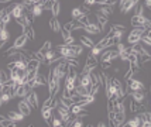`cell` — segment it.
<instances>
[{
  "label": "cell",
  "mask_w": 151,
  "mask_h": 127,
  "mask_svg": "<svg viewBox=\"0 0 151 127\" xmlns=\"http://www.w3.org/2000/svg\"><path fill=\"white\" fill-rule=\"evenodd\" d=\"M17 107H19L20 113H23L24 116H28V114L31 113V106L28 105V102H27L26 99H21V100L19 102V105H17Z\"/></svg>",
  "instance_id": "6"
},
{
  "label": "cell",
  "mask_w": 151,
  "mask_h": 127,
  "mask_svg": "<svg viewBox=\"0 0 151 127\" xmlns=\"http://www.w3.org/2000/svg\"><path fill=\"white\" fill-rule=\"evenodd\" d=\"M110 51H112V50H106V51L102 52V55H100V62H110V61H112Z\"/></svg>",
  "instance_id": "31"
},
{
  "label": "cell",
  "mask_w": 151,
  "mask_h": 127,
  "mask_svg": "<svg viewBox=\"0 0 151 127\" xmlns=\"http://www.w3.org/2000/svg\"><path fill=\"white\" fill-rule=\"evenodd\" d=\"M99 14H102V16H105V17H110V14H112V7L110 6H105V4H100L98 10H96Z\"/></svg>",
  "instance_id": "17"
},
{
  "label": "cell",
  "mask_w": 151,
  "mask_h": 127,
  "mask_svg": "<svg viewBox=\"0 0 151 127\" xmlns=\"http://www.w3.org/2000/svg\"><path fill=\"white\" fill-rule=\"evenodd\" d=\"M30 57H31V58H34V60L40 61L41 64H45V62H47L45 57H44V54H41L40 51H35V52H31V51H30Z\"/></svg>",
  "instance_id": "21"
},
{
  "label": "cell",
  "mask_w": 151,
  "mask_h": 127,
  "mask_svg": "<svg viewBox=\"0 0 151 127\" xmlns=\"http://www.w3.org/2000/svg\"><path fill=\"white\" fill-rule=\"evenodd\" d=\"M81 44L83 45V47H88V48H92L95 45V42H93L89 37H86V35H82L81 37Z\"/></svg>",
  "instance_id": "25"
},
{
  "label": "cell",
  "mask_w": 151,
  "mask_h": 127,
  "mask_svg": "<svg viewBox=\"0 0 151 127\" xmlns=\"http://www.w3.org/2000/svg\"><path fill=\"white\" fill-rule=\"evenodd\" d=\"M130 95H132V99L134 102H137V103H143L145 99V93L144 90H133V92H130Z\"/></svg>",
  "instance_id": "11"
},
{
  "label": "cell",
  "mask_w": 151,
  "mask_h": 127,
  "mask_svg": "<svg viewBox=\"0 0 151 127\" xmlns=\"http://www.w3.org/2000/svg\"><path fill=\"white\" fill-rule=\"evenodd\" d=\"M78 21L82 24V26H88V24L91 23V21H89V16H88V14H82V16L78 19Z\"/></svg>",
  "instance_id": "37"
},
{
  "label": "cell",
  "mask_w": 151,
  "mask_h": 127,
  "mask_svg": "<svg viewBox=\"0 0 151 127\" xmlns=\"http://www.w3.org/2000/svg\"><path fill=\"white\" fill-rule=\"evenodd\" d=\"M23 33L27 35L28 40H35V31H34V28L31 26H27L26 28H23Z\"/></svg>",
  "instance_id": "20"
},
{
  "label": "cell",
  "mask_w": 151,
  "mask_h": 127,
  "mask_svg": "<svg viewBox=\"0 0 151 127\" xmlns=\"http://www.w3.org/2000/svg\"><path fill=\"white\" fill-rule=\"evenodd\" d=\"M50 28L52 30L54 33H59V31H61V28H62V27H61V23L58 21L57 17H52V19L50 20Z\"/></svg>",
  "instance_id": "16"
},
{
  "label": "cell",
  "mask_w": 151,
  "mask_h": 127,
  "mask_svg": "<svg viewBox=\"0 0 151 127\" xmlns=\"http://www.w3.org/2000/svg\"><path fill=\"white\" fill-rule=\"evenodd\" d=\"M71 14H72V17H73V20H78L79 17L82 16V11L79 10V7H75L72 11H71Z\"/></svg>",
  "instance_id": "40"
},
{
  "label": "cell",
  "mask_w": 151,
  "mask_h": 127,
  "mask_svg": "<svg viewBox=\"0 0 151 127\" xmlns=\"http://www.w3.org/2000/svg\"><path fill=\"white\" fill-rule=\"evenodd\" d=\"M107 41H109V37L106 35L105 38H103V40H100V41H99V42L96 44V45H98V47L100 48V50H105V48H107Z\"/></svg>",
  "instance_id": "38"
},
{
  "label": "cell",
  "mask_w": 151,
  "mask_h": 127,
  "mask_svg": "<svg viewBox=\"0 0 151 127\" xmlns=\"http://www.w3.org/2000/svg\"><path fill=\"white\" fill-rule=\"evenodd\" d=\"M27 35L24 33L21 34V35H19L16 40H14V44H13V47L12 48H14V50H20V48H23L24 45H26V42H27Z\"/></svg>",
  "instance_id": "9"
},
{
  "label": "cell",
  "mask_w": 151,
  "mask_h": 127,
  "mask_svg": "<svg viewBox=\"0 0 151 127\" xmlns=\"http://www.w3.org/2000/svg\"><path fill=\"white\" fill-rule=\"evenodd\" d=\"M44 55H45L47 62H50V61H52L54 58H57V57H58V55H57V51H54L52 48H51V50H48V51H47Z\"/></svg>",
  "instance_id": "34"
},
{
  "label": "cell",
  "mask_w": 151,
  "mask_h": 127,
  "mask_svg": "<svg viewBox=\"0 0 151 127\" xmlns=\"http://www.w3.org/2000/svg\"><path fill=\"white\" fill-rule=\"evenodd\" d=\"M4 119H6V117H4V116H1V114H0V123H1V121L4 120Z\"/></svg>",
  "instance_id": "56"
},
{
  "label": "cell",
  "mask_w": 151,
  "mask_h": 127,
  "mask_svg": "<svg viewBox=\"0 0 151 127\" xmlns=\"http://www.w3.org/2000/svg\"><path fill=\"white\" fill-rule=\"evenodd\" d=\"M9 1H12V0H0V3H9Z\"/></svg>",
  "instance_id": "57"
},
{
  "label": "cell",
  "mask_w": 151,
  "mask_h": 127,
  "mask_svg": "<svg viewBox=\"0 0 151 127\" xmlns=\"http://www.w3.org/2000/svg\"><path fill=\"white\" fill-rule=\"evenodd\" d=\"M40 65H41V62H40V61L31 58V60L27 62V69H38Z\"/></svg>",
  "instance_id": "30"
},
{
  "label": "cell",
  "mask_w": 151,
  "mask_h": 127,
  "mask_svg": "<svg viewBox=\"0 0 151 127\" xmlns=\"http://www.w3.org/2000/svg\"><path fill=\"white\" fill-rule=\"evenodd\" d=\"M34 82H35V86H42V85H47V83H48V80L45 79V76H44V75H40V74L35 75Z\"/></svg>",
  "instance_id": "22"
},
{
  "label": "cell",
  "mask_w": 151,
  "mask_h": 127,
  "mask_svg": "<svg viewBox=\"0 0 151 127\" xmlns=\"http://www.w3.org/2000/svg\"><path fill=\"white\" fill-rule=\"evenodd\" d=\"M59 10H61V3L58 0H55L52 3V7H51V11H52V17H58Z\"/></svg>",
  "instance_id": "28"
},
{
  "label": "cell",
  "mask_w": 151,
  "mask_h": 127,
  "mask_svg": "<svg viewBox=\"0 0 151 127\" xmlns=\"http://www.w3.org/2000/svg\"><path fill=\"white\" fill-rule=\"evenodd\" d=\"M98 64H99L98 58H96L95 55H92V54H89V55H88V60H86V65L96 68V67H98Z\"/></svg>",
  "instance_id": "26"
},
{
  "label": "cell",
  "mask_w": 151,
  "mask_h": 127,
  "mask_svg": "<svg viewBox=\"0 0 151 127\" xmlns=\"http://www.w3.org/2000/svg\"><path fill=\"white\" fill-rule=\"evenodd\" d=\"M71 47H72V50L75 51V52L78 54V57L81 55V54L83 52V45L81 44V45H76V44H71Z\"/></svg>",
  "instance_id": "39"
},
{
  "label": "cell",
  "mask_w": 151,
  "mask_h": 127,
  "mask_svg": "<svg viewBox=\"0 0 151 127\" xmlns=\"http://www.w3.org/2000/svg\"><path fill=\"white\" fill-rule=\"evenodd\" d=\"M134 74H136V72H134V71H133L132 68H130V69H129V71L126 72V75H124V80L132 79V78H133V75H134Z\"/></svg>",
  "instance_id": "48"
},
{
  "label": "cell",
  "mask_w": 151,
  "mask_h": 127,
  "mask_svg": "<svg viewBox=\"0 0 151 127\" xmlns=\"http://www.w3.org/2000/svg\"><path fill=\"white\" fill-rule=\"evenodd\" d=\"M79 85L92 89V83H91V74H81V78H79Z\"/></svg>",
  "instance_id": "14"
},
{
  "label": "cell",
  "mask_w": 151,
  "mask_h": 127,
  "mask_svg": "<svg viewBox=\"0 0 151 127\" xmlns=\"http://www.w3.org/2000/svg\"><path fill=\"white\" fill-rule=\"evenodd\" d=\"M117 3V0H106L105 1V6H110V7H113L114 4Z\"/></svg>",
  "instance_id": "52"
},
{
  "label": "cell",
  "mask_w": 151,
  "mask_h": 127,
  "mask_svg": "<svg viewBox=\"0 0 151 127\" xmlns=\"http://www.w3.org/2000/svg\"><path fill=\"white\" fill-rule=\"evenodd\" d=\"M51 48H52V42H51V41H45V42L42 44L41 50H40V52H41V54H45L47 51H48V50H51ZM44 57H45V55H44Z\"/></svg>",
  "instance_id": "35"
},
{
  "label": "cell",
  "mask_w": 151,
  "mask_h": 127,
  "mask_svg": "<svg viewBox=\"0 0 151 127\" xmlns=\"http://www.w3.org/2000/svg\"><path fill=\"white\" fill-rule=\"evenodd\" d=\"M95 16H96V19H98V23H99V27H100V30H103L106 27V24H107V17H105V16H102V14H99L98 11L95 13Z\"/></svg>",
  "instance_id": "19"
},
{
  "label": "cell",
  "mask_w": 151,
  "mask_h": 127,
  "mask_svg": "<svg viewBox=\"0 0 151 127\" xmlns=\"http://www.w3.org/2000/svg\"><path fill=\"white\" fill-rule=\"evenodd\" d=\"M144 6H147V9L151 7V0H144Z\"/></svg>",
  "instance_id": "53"
},
{
  "label": "cell",
  "mask_w": 151,
  "mask_h": 127,
  "mask_svg": "<svg viewBox=\"0 0 151 127\" xmlns=\"http://www.w3.org/2000/svg\"><path fill=\"white\" fill-rule=\"evenodd\" d=\"M127 1H129V0H120V7L123 6V4H124V3H127Z\"/></svg>",
  "instance_id": "55"
},
{
  "label": "cell",
  "mask_w": 151,
  "mask_h": 127,
  "mask_svg": "<svg viewBox=\"0 0 151 127\" xmlns=\"http://www.w3.org/2000/svg\"><path fill=\"white\" fill-rule=\"evenodd\" d=\"M52 3H54V1H51V0H47L45 3H44V10H51Z\"/></svg>",
  "instance_id": "49"
},
{
  "label": "cell",
  "mask_w": 151,
  "mask_h": 127,
  "mask_svg": "<svg viewBox=\"0 0 151 127\" xmlns=\"http://www.w3.org/2000/svg\"><path fill=\"white\" fill-rule=\"evenodd\" d=\"M23 4H24V7H26L27 10H30V9L35 4V1H34V0H23Z\"/></svg>",
  "instance_id": "45"
},
{
  "label": "cell",
  "mask_w": 151,
  "mask_h": 127,
  "mask_svg": "<svg viewBox=\"0 0 151 127\" xmlns=\"http://www.w3.org/2000/svg\"><path fill=\"white\" fill-rule=\"evenodd\" d=\"M141 124V120H140V117L136 116V117H133L132 120H129L126 124H122V126H130V127H138Z\"/></svg>",
  "instance_id": "29"
},
{
  "label": "cell",
  "mask_w": 151,
  "mask_h": 127,
  "mask_svg": "<svg viewBox=\"0 0 151 127\" xmlns=\"http://www.w3.org/2000/svg\"><path fill=\"white\" fill-rule=\"evenodd\" d=\"M112 28L114 30V31H122V33H124L126 31V27L122 26V24H113Z\"/></svg>",
  "instance_id": "46"
},
{
  "label": "cell",
  "mask_w": 151,
  "mask_h": 127,
  "mask_svg": "<svg viewBox=\"0 0 151 127\" xmlns=\"http://www.w3.org/2000/svg\"><path fill=\"white\" fill-rule=\"evenodd\" d=\"M69 126L72 127H82L83 126V123H82V120H81V117H76V119H73L72 121H71V124Z\"/></svg>",
  "instance_id": "43"
},
{
  "label": "cell",
  "mask_w": 151,
  "mask_h": 127,
  "mask_svg": "<svg viewBox=\"0 0 151 127\" xmlns=\"http://www.w3.org/2000/svg\"><path fill=\"white\" fill-rule=\"evenodd\" d=\"M24 16H26V20H27V23H28V26H31V23H33V20H34L33 13H31L30 10H27L26 13H24Z\"/></svg>",
  "instance_id": "42"
},
{
  "label": "cell",
  "mask_w": 151,
  "mask_h": 127,
  "mask_svg": "<svg viewBox=\"0 0 151 127\" xmlns=\"http://www.w3.org/2000/svg\"><path fill=\"white\" fill-rule=\"evenodd\" d=\"M75 92H76V95L78 96H81V98H85V96H89L91 93V89L86 86H82V85H75Z\"/></svg>",
  "instance_id": "12"
},
{
  "label": "cell",
  "mask_w": 151,
  "mask_h": 127,
  "mask_svg": "<svg viewBox=\"0 0 151 127\" xmlns=\"http://www.w3.org/2000/svg\"><path fill=\"white\" fill-rule=\"evenodd\" d=\"M26 100L28 102V105L31 106V109H37L38 107V96H37V93L34 90H31L30 93L27 95Z\"/></svg>",
  "instance_id": "7"
},
{
  "label": "cell",
  "mask_w": 151,
  "mask_h": 127,
  "mask_svg": "<svg viewBox=\"0 0 151 127\" xmlns=\"http://www.w3.org/2000/svg\"><path fill=\"white\" fill-rule=\"evenodd\" d=\"M79 10L82 11V14H89V7L85 6V4H83V6H81V7H79Z\"/></svg>",
  "instance_id": "51"
},
{
  "label": "cell",
  "mask_w": 151,
  "mask_h": 127,
  "mask_svg": "<svg viewBox=\"0 0 151 127\" xmlns=\"http://www.w3.org/2000/svg\"><path fill=\"white\" fill-rule=\"evenodd\" d=\"M145 28L144 27H134V30H133L132 33L129 34V37H127V42L129 44H138L140 40H141V34L144 31Z\"/></svg>",
  "instance_id": "2"
},
{
  "label": "cell",
  "mask_w": 151,
  "mask_h": 127,
  "mask_svg": "<svg viewBox=\"0 0 151 127\" xmlns=\"http://www.w3.org/2000/svg\"><path fill=\"white\" fill-rule=\"evenodd\" d=\"M69 110H71V114H73L75 117H86L88 116V110L83 106H79L76 103H73L72 106L69 107Z\"/></svg>",
  "instance_id": "3"
},
{
  "label": "cell",
  "mask_w": 151,
  "mask_h": 127,
  "mask_svg": "<svg viewBox=\"0 0 151 127\" xmlns=\"http://www.w3.org/2000/svg\"><path fill=\"white\" fill-rule=\"evenodd\" d=\"M133 27H144V28H150L151 27V20L150 19H145L144 16H138V14H134L130 20Z\"/></svg>",
  "instance_id": "1"
},
{
  "label": "cell",
  "mask_w": 151,
  "mask_h": 127,
  "mask_svg": "<svg viewBox=\"0 0 151 127\" xmlns=\"http://www.w3.org/2000/svg\"><path fill=\"white\" fill-rule=\"evenodd\" d=\"M59 103L62 105V106H65V107H69L73 105V100L71 99V98H64V96H61V99H59Z\"/></svg>",
  "instance_id": "33"
},
{
  "label": "cell",
  "mask_w": 151,
  "mask_h": 127,
  "mask_svg": "<svg viewBox=\"0 0 151 127\" xmlns=\"http://www.w3.org/2000/svg\"><path fill=\"white\" fill-rule=\"evenodd\" d=\"M75 80L73 78H71V76H68L66 75L65 76V89H68V90H73L75 89Z\"/></svg>",
  "instance_id": "23"
},
{
  "label": "cell",
  "mask_w": 151,
  "mask_h": 127,
  "mask_svg": "<svg viewBox=\"0 0 151 127\" xmlns=\"http://www.w3.org/2000/svg\"><path fill=\"white\" fill-rule=\"evenodd\" d=\"M100 52H102V50H100L98 45H93V47L91 48V54H92V55H95V57H99V55H100Z\"/></svg>",
  "instance_id": "44"
},
{
  "label": "cell",
  "mask_w": 151,
  "mask_h": 127,
  "mask_svg": "<svg viewBox=\"0 0 151 127\" xmlns=\"http://www.w3.org/2000/svg\"><path fill=\"white\" fill-rule=\"evenodd\" d=\"M124 119H126V112H114V120L117 121L120 126L124 123Z\"/></svg>",
  "instance_id": "27"
},
{
  "label": "cell",
  "mask_w": 151,
  "mask_h": 127,
  "mask_svg": "<svg viewBox=\"0 0 151 127\" xmlns=\"http://www.w3.org/2000/svg\"><path fill=\"white\" fill-rule=\"evenodd\" d=\"M24 117H26V116H24L23 113H20V112H13V110H12V112L7 113V119L16 121V123H17V121H23L24 120Z\"/></svg>",
  "instance_id": "15"
},
{
  "label": "cell",
  "mask_w": 151,
  "mask_h": 127,
  "mask_svg": "<svg viewBox=\"0 0 151 127\" xmlns=\"http://www.w3.org/2000/svg\"><path fill=\"white\" fill-rule=\"evenodd\" d=\"M66 64H68V65H69V67H79V62L78 61H76V58H66Z\"/></svg>",
  "instance_id": "41"
},
{
  "label": "cell",
  "mask_w": 151,
  "mask_h": 127,
  "mask_svg": "<svg viewBox=\"0 0 151 127\" xmlns=\"http://www.w3.org/2000/svg\"><path fill=\"white\" fill-rule=\"evenodd\" d=\"M98 126H99V127H105L106 124L103 123V121H99V123H98Z\"/></svg>",
  "instance_id": "54"
},
{
  "label": "cell",
  "mask_w": 151,
  "mask_h": 127,
  "mask_svg": "<svg viewBox=\"0 0 151 127\" xmlns=\"http://www.w3.org/2000/svg\"><path fill=\"white\" fill-rule=\"evenodd\" d=\"M27 11V9L24 7V4L23 3H14L13 7H12V17H14V19H19V17H21L23 14Z\"/></svg>",
  "instance_id": "4"
},
{
  "label": "cell",
  "mask_w": 151,
  "mask_h": 127,
  "mask_svg": "<svg viewBox=\"0 0 151 127\" xmlns=\"http://www.w3.org/2000/svg\"><path fill=\"white\" fill-rule=\"evenodd\" d=\"M10 99H12V96H10L9 92H1L0 93V106L1 105H6L7 102H10Z\"/></svg>",
  "instance_id": "32"
},
{
  "label": "cell",
  "mask_w": 151,
  "mask_h": 127,
  "mask_svg": "<svg viewBox=\"0 0 151 127\" xmlns=\"http://www.w3.org/2000/svg\"><path fill=\"white\" fill-rule=\"evenodd\" d=\"M52 107H42L41 109V114H42V119L45 121H48L51 117H52Z\"/></svg>",
  "instance_id": "18"
},
{
  "label": "cell",
  "mask_w": 151,
  "mask_h": 127,
  "mask_svg": "<svg viewBox=\"0 0 151 127\" xmlns=\"http://www.w3.org/2000/svg\"><path fill=\"white\" fill-rule=\"evenodd\" d=\"M33 89L28 86V85H19L17 86V89H16V96H19V98H26L27 95L30 93Z\"/></svg>",
  "instance_id": "8"
},
{
  "label": "cell",
  "mask_w": 151,
  "mask_h": 127,
  "mask_svg": "<svg viewBox=\"0 0 151 127\" xmlns=\"http://www.w3.org/2000/svg\"><path fill=\"white\" fill-rule=\"evenodd\" d=\"M85 30L86 33H89V34H95V35H98V34L102 33V30H100V27L98 26V24H95V23H89L88 26H85Z\"/></svg>",
  "instance_id": "13"
},
{
  "label": "cell",
  "mask_w": 151,
  "mask_h": 127,
  "mask_svg": "<svg viewBox=\"0 0 151 127\" xmlns=\"http://www.w3.org/2000/svg\"><path fill=\"white\" fill-rule=\"evenodd\" d=\"M9 37H10V34H9V31H7V28H1V30H0V41L7 42Z\"/></svg>",
  "instance_id": "36"
},
{
  "label": "cell",
  "mask_w": 151,
  "mask_h": 127,
  "mask_svg": "<svg viewBox=\"0 0 151 127\" xmlns=\"http://www.w3.org/2000/svg\"><path fill=\"white\" fill-rule=\"evenodd\" d=\"M134 6H136V4L133 3L132 0H129L127 3H124L123 6L120 7V11H122V13H123V14H126V13H129V11H130L132 9H134Z\"/></svg>",
  "instance_id": "24"
},
{
  "label": "cell",
  "mask_w": 151,
  "mask_h": 127,
  "mask_svg": "<svg viewBox=\"0 0 151 127\" xmlns=\"http://www.w3.org/2000/svg\"><path fill=\"white\" fill-rule=\"evenodd\" d=\"M127 82V88H129V90L130 92H133V90H144L145 86H144V83L143 82H140V80L137 79H129V80H126ZM129 92V93H130Z\"/></svg>",
  "instance_id": "5"
},
{
  "label": "cell",
  "mask_w": 151,
  "mask_h": 127,
  "mask_svg": "<svg viewBox=\"0 0 151 127\" xmlns=\"http://www.w3.org/2000/svg\"><path fill=\"white\" fill-rule=\"evenodd\" d=\"M51 126H54V127H61V126H64V123H62V120L61 119H52V124Z\"/></svg>",
  "instance_id": "47"
},
{
  "label": "cell",
  "mask_w": 151,
  "mask_h": 127,
  "mask_svg": "<svg viewBox=\"0 0 151 127\" xmlns=\"http://www.w3.org/2000/svg\"><path fill=\"white\" fill-rule=\"evenodd\" d=\"M119 57H120V60L122 61H127L129 60V52H126V51L124 52H120L119 54Z\"/></svg>",
  "instance_id": "50"
},
{
  "label": "cell",
  "mask_w": 151,
  "mask_h": 127,
  "mask_svg": "<svg viewBox=\"0 0 151 127\" xmlns=\"http://www.w3.org/2000/svg\"><path fill=\"white\" fill-rule=\"evenodd\" d=\"M51 1H55V0H51Z\"/></svg>",
  "instance_id": "58"
},
{
  "label": "cell",
  "mask_w": 151,
  "mask_h": 127,
  "mask_svg": "<svg viewBox=\"0 0 151 127\" xmlns=\"http://www.w3.org/2000/svg\"><path fill=\"white\" fill-rule=\"evenodd\" d=\"M59 33L62 34V38H64V44H66V45H69V44H73V37L71 35V31L69 30H65L64 27L61 28V31Z\"/></svg>",
  "instance_id": "10"
},
{
  "label": "cell",
  "mask_w": 151,
  "mask_h": 127,
  "mask_svg": "<svg viewBox=\"0 0 151 127\" xmlns=\"http://www.w3.org/2000/svg\"><path fill=\"white\" fill-rule=\"evenodd\" d=\"M0 93H1V90H0Z\"/></svg>",
  "instance_id": "59"
}]
</instances>
